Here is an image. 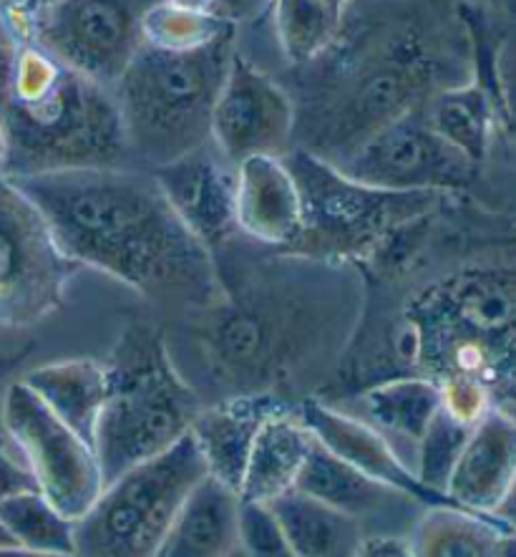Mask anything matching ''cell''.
<instances>
[{
	"mask_svg": "<svg viewBox=\"0 0 516 557\" xmlns=\"http://www.w3.org/2000/svg\"><path fill=\"white\" fill-rule=\"evenodd\" d=\"M235 51V38L189 53L141 46L114 86L139 170H154L210 145L212 111Z\"/></svg>",
	"mask_w": 516,
	"mask_h": 557,
	"instance_id": "obj_8",
	"label": "cell"
},
{
	"mask_svg": "<svg viewBox=\"0 0 516 557\" xmlns=\"http://www.w3.org/2000/svg\"><path fill=\"white\" fill-rule=\"evenodd\" d=\"M468 434H471V426L458 424L449 413L439 411V417L431 421V426L426 429V434L416 444V451H413V472H416L420 484L439 492V495H446V484L458 457H462Z\"/></svg>",
	"mask_w": 516,
	"mask_h": 557,
	"instance_id": "obj_31",
	"label": "cell"
},
{
	"mask_svg": "<svg viewBox=\"0 0 516 557\" xmlns=\"http://www.w3.org/2000/svg\"><path fill=\"white\" fill-rule=\"evenodd\" d=\"M496 557H516V530H504L499 535Z\"/></svg>",
	"mask_w": 516,
	"mask_h": 557,
	"instance_id": "obj_40",
	"label": "cell"
},
{
	"mask_svg": "<svg viewBox=\"0 0 516 557\" xmlns=\"http://www.w3.org/2000/svg\"><path fill=\"white\" fill-rule=\"evenodd\" d=\"M295 490L355 517L363 524L365 535L370 532L373 522H380V532L401 535L393 528V522H399V528L411 535L420 512L426 509V505H420L418 499L403 495V492L388 487L383 482H376L373 476L363 474L361 469L351 467L348 461L325 449L317 440Z\"/></svg>",
	"mask_w": 516,
	"mask_h": 557,
	"instance_id": "obj_16",
	"label": "cell"
},
{
	"mask_svg": "<svg viewBox=\"0 0 516 557\" xmlns=\"http://www.w3.org/2000/svg\"><path fill=\"white\" fill-rule=\"evenodd\" d=\"M300 187L303 220L288 250L303 258L355 265L386 260L413 230L433 220L454 195L391 193L351 180L305 149L285 154Z\"/></svg>",
	"mask_w": 516,
	"mask_h": 557,
	"instance_id": "obj_7",
	"label": "cell"
},
{
	"mask_svg": "<svg viewBox=\"0 0 516 557\" xmlns=\"http://www.w3.org/2000/svg\"><path fill=\"white\" fill-rule=\"evenodd\" d=\"M0 557H78L76 553H43V550H28V547H0Z\"/></svg>",
	"mask_w": 516,
	"mask_h": 557,
	"instance_id": "obj_39",
	"label": "cell"
},
{
	"mask_svg": "<svg viewBox=\"0 0 516 557\" xmlns=\"http://www.w3.org/2000/svg\"><path fill=\"white\" fill-rule=\"evenodd\" d=\"M348 268L280 250L240 268L214 255L219 296L187 310L206 366L235 394H277L295 373L328 361L355 323L358 290Z\"/></svg>",
	"mask_w": 516,
	"mask_h": 557,
	"instance_id": "obj_1",
	"label": "cell"
},
{
	"mask_svg": "<svg viewBox=\"0 0 516 557\" xmlns=\"http://www.w3.org/2000/svg\"><path fill=\"white\" fill-rule=\"evenodd\" d=\"M295 147L338 166L386 124L471 78V53L443 30L403 18L345 34L295 66Z\"/></svg>",
	"mask_w": 516,
	"mask_h": 557,
	"instance_id": "obj_3",
	"label": "cell"
},
{
	"mask_svg": "<svg viewBox=\"0 0 516 557\" xmlns=\"http://www.w3.org/2000/svg\"><path fill=\"white\" fill-rule=\"evenodd\" d=\"M212 145L229 164L295 149V101L288 86L275 82L248 55L235 51L212 111Z\"/></svg>",
	"mask_w": 516,
	"mask_h": 557,
	"instance_id": "obj_14",
	"label": "cell"
},
{
	"mask_svg": "<svg viewBox=\"0 0 516 557\" xmlns=\"http://www.w3.org/2000/svg\"><path fill=\"white\" fill-rule=\"evenodd\" d=\"M8 3H13V0H0V8H3V5H8Z\"/></svg>",
	"mask_w": 516,
	"mask_h": 557,
	"instance_id": "obj_47",
	"label": "cell"
},
{
	"mask_svg": "<svg viewBox=\"0 0 516 557\" xmlns=\"http://www.w3.org/2000/svg\"><path fill=\"white\" fill-rule=\"evenodd\" d=\"M106 369L109 396L93 434L103 484L172 449L202 411L200 394L154 325H129Z\"/></svg>",
	"mask_w": 516,
	"mask_h": 557,
	"instance_id": "obj_6",
	"label": "cell"
},
{
	"mask_svg": "<svg viewBox=\"0 0 516 557\" xmlns=\"http://www.w3.org/2000/svg\"><path fill=\"white\" fill-rule=\"evenodd\" d=\"M504 530L496 517L439 505L420 512L411 545L416 557H496V543Z\"/></svg>",
	"mask_w": 516,
	"mask_h": 557,
	"instance_id": "obj_27",
	"label": "cell"
},
{
	"mask_svg": "<svg viewBox=\"0 0 516 557\" xmlns=\"http://www.w3.org/2000/svg\"><path fill=\"white\" fill-rule=\"evenodd\" d=\"M516 482V419L491 409L471 429L462 449L446 497L468 512L494 517Z\"/></svg>",
	"mask_w": 516,
	"mask_h": 557,
	"instance_id": "obj_20",
	"label": "cell"
},
{
	"mask_svg": "<svg viewBox=\"0 0 516 557\" xmlns=\"http://www.w3.org/2000/svg\"><path fill=\"white\" fill-rule=\"evenodd\" d=\"M242 499L210 474L189 492L154 557H229L240 550Z\"/></svg>",
	"mask_w": 516,
	"mask_h": 557,
	"instance_id": "obj_21",
	"label": "cell"
},
{
	"mask_svg": "<svg viewBox=\"0 0 516 557\" xmlns=\"http://www.w3.org/2000/svg\"><path fill=\"white\" fill-rule=\"evenodd\" d=\"M368 424L376 426L388 442L401 444V457L413 469V451L431 421L441 411L439 381L408 373L378 381L361 394Z\"/></svg>",
	"mask_w": 516,
	"mask_h": 557,
	"instance_id": "obj_24",
	"label": "cell"
},
{
	"mask_svg": "<svg viewBox=\"0 0 516 557\" xmlns=\"http://www.w3.org/2000/svg\"><path fill=\"white\" fill-rule=\"evenodd\" d=\"M413 373L466 376L516 419V252L466 260L406 308Z\"/></svg>",
	"mask_w": 516,
	"mask_h": 557,
	"instance_id": "obj_5",
	"label": "cell"
},
{
	"mask_svg": "<svg viewBox=\"0 0 516 557\" xmlns=\"http://www.w3.org/2000/svg\"><path fill=\"white\" fill-rule=\"evenodd\" d=\"M3 154H5V145H3V137H0V162H3Z\"/></svg>",
	"mask_w": 516,
	"mask_h": 557,
	"instance_id": "obj_45",
	"label": "cell"
},
{
	"mask_svg": "<svg viewBox=\"0 0 516 557\" xmlns=\"http://www.w3.org/2000/svg\"><path fill=\"white\" fill-rule=\"evenodd\" d=\"M237 233L250 243L288 250L300 233V187L282 157H248L235 172Z\"/></svg>",
	"mask_w": 516,
	"mask_h": 557,
	"instance_id": "obj_18",
	"label": "cell"
},
{
	"mask_svg": "<svg viewBox=\"0 0 516 557\" xmlns=\"http://www.w3.org/2000/svg\"><path fill=\"white\" fill-rule=\"evenodd\" d=\"M267 507L298 557H353L365 537L355 517L300 490H290Z\"/></svg>",
	"mask_w": 516,
	"mask_h": 557,
	"instance_id": "obj_25",
	"label": "cell"
},
{
	"mask_svg": "<svg viewBox=\"0 0 516 557\" xmlns=\"http://www.w3.org/2000/svg\"><path fill=\"white\" fill-rule=\"evenodd\" d=\"M23 384L34 388V394L68 424L78 436L93 447L99 417L109 396V369L106 363L91 358H68L38 366L28 371Z\"/></svg>",
	"mask_w": 516,
	"mask_h": 557,
	"instance_id": "obj_23",
	"label": "cell"
},
{
	"mask_svg": "<svg viewBox=\"0 0 516 557\" xmlns=\"http://www.w3.org/2000/svg\"><path fill=\"white\" fill-rule=\"evenodd\" d=\"M0 137L5 177L134 166L114 91L41 46L0 34Z\"/></svg>",
	"mask_w": 516,
	"mask_h": 557,
	"instance_id": "obj_4",
	"label": "cell"
},
{
	"mask_svg": "<svg viewBox=\"0 0 516 557\" xmlns=\"http://www.w3.org/2000/svg\"><path fill=\"white\" fill-rule=\"evenodd\" d=\"M0 522L18 547L43 553H76L74 520L55 509L38 490L0 503Z\"/></svg>",
	"mask_w": 516,
	"mask_h": 557,
	"instance_id": "obj_30",
	"label": "cell"
},
{
	"mask_svg": "<svg viewBox=\"0 0 516 557\" xmlns=\"http://www.w3.org/2000/svg\"><path fill=\"white\" fill-rule=\"evenodd\" d=\"M3 426L36 490L68 520L76 522L97 503L103 490L97 451L23 381L5 392Z\"/></svg>",
	"mask_w": 516,
	"mask_h": 557,
	"instance_id": "obj_11",
	"label": "cell"
},
{
	"mask_svg": "<svg viewBox=\"0 0 516 557\" xmlns=\"http://www.w3.org/2000/svg\"><path fill=\"white\" fill-rule=\"evenodd\" d=\"M313 447L315 436L298 413V406H288L273 419H267L252 444L248 467H244L240 484L242 503L267 507L277 497L295 490Z\"/></svg>",
	"mask_w": 516,
	"mask_h": 557,
	"instance_id": "obj_22",
	"label": "cell"
},
{
	"mask_svg": "<svg viewBox=\"0 0 516 557\" xmlns=\"http://www.w3.org/2000/svg\"><path fill=\"white\" fill-rule=\"evenodd\" d=\"M141 34H144V46H152V49L189 53L227 41V38H237V26L222 21L212 11L177 5L172 0H159L154 8L147 11Z\"/></svg>",
	"mask_w": 516,
	"mask_h": 557,
	"instance_id": "obj_29",
	"label": "cell"
},
{
	"mask_svg": "<svg viewBox=\"0 0 516 557\" xmlns=\"http://www.w3.org/2000/svg\"><path fill=\"white\" fill-rule=\"evenodd\" d=\"M78 268L101 270L154 304L187 310L219 296L214 258L185 227L149 170H66L8 177Z\"/></svg>",
	"mask_w": 516,
	"mask_h": 557,
	"instance_id": "obj_2",
	"label": "cell"
},
{
	"mask_svg": "<svg viewBox=\"0 0 516 557\" xmlns=\"http://www.w3.org/2000/svg\"><path fill=\"white\" fill-rule=\"evenodd\" d=\"M229 557H244V555H242V550H235Z\"/></svg>",
	"mask_w": 516,
	"mask_h": 557,
	"instance_id": "obj_46",
	"label": "cell"
},
{
	"mask_svg": "<svg viewBox=\"0 0 516 557\" xmlns=\"http://www.w3.org/2000/svg\"><path fill=\"white\" fill-rule=\"evenodd\" d=\"M353 0H275L277 44L292 66L317 59L336 41Z\"/></svg>",
	"mask_w": 516,
	"mask_h": 557,
	"instance_id": "obj_28",
	"label": "cell"
},
{
	"mask_svg": "<svg viewBox=\"0 0 516 557\" xmlns=\"http://www.w3.org/2000/svg\"><path fill=\"white\" fill-rule=\"evenodd\" d=\"M288 406L295 404L277 394H235L214 406H202L189 436L202 455L206 474L240 495L244 467L260 429Z\"/></svg>",
	"mask_w": 516,
	"mask_h": 557,
	"instance_id": "obj_19",
	"label": "cell"
},
{
	"mask_svg": "<svg viewBox=\"0 0 516 557\" xmlns=\"http://www.w3.org/2000/svg\"><path fill=\"white\" fill-rule=\"evenodd\" d=\"M494 5L499 8V13H502L504 18L516 23V0H494Z\"/></svg>",
	"mask_w": 516,
	"mask_h": 557,
	"instance_id": "obj_42",
	"label": "cell"
},
{
	"mask_svg": "<svg viewBox=\"0 0 516 557\" xmlns=\"http://www.w3.org/2000/svg\"><path fill=\"white\" fill-rule=\"evenodd\" d=\"M353 557H416L413 555L411 535H391V532H376L365 535Z\"/></svg>",
	"mask_w": 516,
	"mask_h": 557,
	"instance_id": "obj_36",
	"label": "cell"
},
{
	"mask_svg": "<svg viewBox=\"0 0 516 557\" xmlns=\"http://www.w3.org/2000/svg\"><path fill=\"white\" fill-rule=\"evenodd\" d=\"M149 172L154 174L159 189L177 218L204 245L206 252L217 255L237 240L240 235L235 220L237 166L229 164L212 141Z\"/></svg>",
	"mask_w": 516,
	"mask_h": 557,
	"instance_id": "obj_15",
	"label": "cell"
},
{
	"mask_svg": "<svg viewBox=\"0 0 516 557\" xmlns=\"http://www.w3.org/2000/svg\"><path fill=\"white\" fill-rule=\"evenodd\" d=\"M273 3L275 0H214L212 13L232 26H240V23L262 18L267 11H273Z\"/></svg>",
	"mask_w": 516,
	"mask_h": 557,
	"instance_id": "obj_37",
	"label": "cell"
},
{
	"mask_svg": "<svg viewBox=\"0 0 516 557\" xmlns=\"http://www.w3.org/2000/svg\"><path fill=\"white\" fill-rule=\"evenodd\" d=\"M30 490H36V482L34 476H30L28 467L23 465L21 455L18 451L13 455V451L0 442V503Z\"/></svg>",
	"mask_w": 516,
	"mask_h": 557,
	"instance_id": "obj_35",
	"label": "cell"
},
{
	"mask_svg": "<svg viewBox=\"0 0 516 557\" xmlns=\"http://www.w3.org/2000/svg\"><path fill=\"white\" fill-rule=\"evenodd\" d=\"M55 3V0H13V3H8L11 8H15V11L28 15V13H36L41 11V8Z\"/></svg>",
	"mask_w": 516,
	"mask_h": 557,
	"instance_id": "obj_41",
	"label": "cell"
},
{
	"mask_svg": "<svg viewBox=\"0 0 516 557\" xmlns=\"http://www.w3.org/2000/svg\"><path fill=\"white\" fill-rule=\"evenodd\" d=\"M240 550L244 557H298L265 505L242 503Z\"/></svg>",
	"mask_w": 516,
	"mask_h": 557,
	"instance_id": "obj_32",
	"label": "cell"
},
{
	"mask_svg": "<svg viewBox=\"0 0 516 557\" xmlns=\"http://www.w3.org/2000/svg\"><path fill=\"white\" fill-rule=\"evenodd\" d=\"M298 413L325 449L348 461L351 467L361 469L363 474L418 499L426 507L454 505L446 495H439V492L420 484L416 472L403 461L393 444L368 421L355 419L351 413L317 399L300 401Z\"/></svg>",
	"mask_w": 516,
	"mask_h": 557,
	"instance_id": "obj_17",
	"label": "cell"
},
{
	"mask_svg": "<svg viewBox=\"0 0 516 557\" xmlns=\"http://www.w3.org/2000/svg\"><path fill=\"white\" fill-rule=\"evenodd\" d=\"M336 170L391 193L458 195L474 185L481 166L443 141L418 109L386 124Z\"/></svg>",
	"mask_w": 516,
	"mask_h": 557,
	"instance_id": "obj_13",
	"label": "cell"
},
{
	"mask_svg": "<svg viewBox=\"0 0 516 557\" xmlns=\"http://www.w3.org/2000/svg\"><path fill=\"white\" fill-rule=\"evenodd\" d=\"M206 476L192 436L103 484L74 522L78 557H154L189 492Z\"/></svg>",
	"mask_w": 516,
	"mask_h": 557,
	"instance_id": "obj_9",
	"label": "cell"
},
{
	"mask_svg": "<svg viewBox=\"0 0 516 557\" xmlns=\"http://www.w3.org/2000/svg\"><path fill=\"white\" fill-rule=\"evenodd\" d=\"M494 517L504 524L506 530H516V482H514L509 495H506V499L502 503V507L494 512Z\"/></svg>",
	"mask_w": 516,
	"mask_h": 557,
	"instance_id": "obj_38",
	"label": "cell"
},
{
	"mask_svg": "<svg viewBox=\"0 0 516 557\" xmlns=\"http://www.w3.org/2000/svg\"><path fill=\"white\" fill-rule=\"evenodd\" d=\"M159 0H55L23 15L0 8V34L41 46L78 74L114 91L144 46L141 23Z\"/></svg>",
	"mask_w": 516,
	"mask_h": 557,
	"instance_id": "obj_10",
	"label": "cell"
},
{
	"mask_svg": "<svg viewBox=\"0 0 516 557\" xmlns=\"http://www.w3.org/2000/svg\"><path fill=\"white\" fill-rule=\"evenodd\" d=\"M441 411L464 426H476L491 409H496L494 394L481 381L466 376H449L439 381Z\"/></svg>",
	"mask_w": 516,
	"mask_h": 557,
	"instance_id": "obj_33",
	"label": "cell"
},
{
	"mask_svg": "<svg viewBox=\"0 0 516 557\" xmlns=\"http://www.w3.org/2000/svg\"><path fill=\"white\" fill-rule=\"evenodd\" d=\"M15 545V540L11 537V532L5 530V524L0 522V547H13Z\"/></svg>",
	"mask_w": 516,
	"mask_h": 557,
	"instance_id": "obj_44",
	"label": "cell"
},
{
	"mask_svg": "<svg viewBox=\"0 0 516 557\" xmlns=\"http://www.w3.org/2000/svg\"><path fill=\"white\" fill-rule=\"evenodd\" d=\"M424 116L443 141L476 166L487 162L494 137L502 132L496 101L476 78L436 94L424 107Z\"/></svg>",
	"mask_w": 516,
	"mask_h": 557,
	"instance_id": "obj_26",
	"label": "cell"
},
{
	"mask_svg": "<svg viewBox=\"0 0 516 557\" xmlns=\"http://www.w3.org/2000/svg\"><path fill=\"white\" fill-rule=\"evenodd\" d=\"M177 5H187V8H200V11H212L214 0H172Z\"/></svg>",
	"mask_w": 516,
	"mask_h": 557,
	"instance_id": "obj_43",
	"label": "cell"
},
{
	"mask_svg": "<svg viewBox=\"0 0 516 557\" xmlns=\"http://www.w3.org/2000/svg\"><path fill=\"white\" fill-rule=\"evenodd\" d=\"M496 103L499 126L516 149V30L506 28L496 51Z\"/></svg>",
	"mask_w": 516,
	"mask_h": 557,
	"instance_id": "obj_34",
	"label": "cell"
},
{
	"mask_svg": "<svg viewBox=\"0 0 516 557\" xmlns=\"http://www.w3.org/2000/svg\"><path fill=\"white\" fill-rule=\"evenodd\" d=\"M76 262L53 243L41 212L0 172V325H30L63 306Z\"/></svg>",
	"mask_w": 516,
	"mask_h": 557,
	"instance_id": "obj_12",
	"label": "cell"
}]
</instances>
